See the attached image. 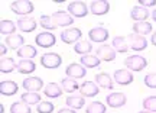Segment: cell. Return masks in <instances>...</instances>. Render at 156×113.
I'll use <instances>...</instances> for the list:
<instances>
[{"mask_svg":"<svg viewBox=\"0 0 156 113\" xmlns=\"http://www.w3.org/2000/svg\"><path fill=\"white\" fill-rule=\"evenodd\" d=\"M124 65L127 67L129 71H142L146 68L147 61H146V58L140 55H130L124 60Z\"/></svg>","mask_w":156,"mask_h":113,"instance_id":"6da1fadb","label":"cell"},{"mask_svg":"<svg viewBox=\"0 0 156 113\" xmlns=\"http://www.w3.org/2000/svg\"><path fill=\"white\" fill-rule=\"evenodd\" d=\"M10 9L16 15H29L34 12V3L29 0H16L10 5Z\"/></svg>","mask_w":156,"mask_h":113,"instance_id":"7a4b0ae2","label":"cell"},{"mask_svg":"<svg viewBox=\"0 0 156 113\" xmlns=\"http://www.w3.org/2000/svg\"><path fill=\"white\" fill-rule=\"evenodd\" d=\"M90 12V7L84 2H71L68 5V13L74 17H84Z\"/></svg>","mask_w":156,"mask_h":113,"instance_id":"3957f363","label":"cell"},{"mask_svg":"<svg viewBox=\"0 0 156 113\" xmlns=\"http://www.w3.org/2000/svg\"><path fill=\"white\" fill-rule=\"evenodd\" d=\"M61 62H62L61 55H58L55 52H48V54H44L41 56V64L45 68H58L61 65Z\"/></svg>","mask_w":156,"mask_h":113,"instance_id":"277c9868","label":"cell"},{"mask_svg":"<svg viewBox=\"0 0 156 113\" xmlns=\"http://www.w3.org/2000/svg\"><path fill=\"white\" fill-rule=\"evenodd\" d=\"M110 10V3L106 0H94L90 3V12L95 15V16H101V15H106Z\"/></svg>","mask_w":156,"mask_h":113,"instance_id":"5b68a950","label":"cell"},{"mask_svg":"<svg viewBox=\"0 0 156 113\" xmlns=\"http://www.w3.org/2000/svg\"><path fill=\"white\" fill-rule=\"evenodd\" d=\"M127 38H129V42H130V48H132L133 51H143V49H146L147 41H146V38L143 35L130 34Z\"/></svg>","mask_w":156,"mask_h":113,"instance_id":"8992f818","label":"cell"},{"mask_svg":"<svg viewBox=\"0 0 156 113\" xmlns=\"http://www.w3.org/2000/svg\"><path fill=\"white\" fill-rule=\"evenodd\" d=\"M55 36L54 34L51 32H41V34L36 35L35 38V42L38 44V46L41 48H49V46H54L55 45Z\"/></svg>","mask_w":156,"mask_h":113,"instance_id":"52a82bcc","label":"cell"},{"mask_svg":"<svg viewBox=\"0 0 156 113\" xmlns=\"http://www.w3.org/2000/svg\"><path fill=\"white\" fill-rule=\"evenodd\" d=\"M65 73H67L68 78H73V80H77V78H84L85 77V68L83 67V64H69L65 70Z\"/></svg>","mask_w":156,"mask_h":113,"instance_id":"ba28073f","label":"cell"},{"mask_svg":"<svg viewBox=\"0 0 156 113\" xmlns=\"http://www.w3.org/2000/svg\"><path fill=\"white\" fill-rule=\"evenodd\" d=\"M81 35H83V32L78 28H68L61 34V41L65 44H74L81 38Z\"/></svg>","mask_w":156,"mask_h":113,"instance_id":"9c48e42d","label":"cell"},{"mask_svg":"<svg viewBox=\"0 0 156 113\" xmlns=\"http://www.w3.org/2000/svg\"><path fill=\"white\" fill-rule=\"evenodd\" d=\"M133 74L132 71H129L127 68L126 70H117L114 73V80H116L117 84L120 86H127V84H132L133 83Z\"/></svg>","mask_w":156,"mask_h":113,"instance_id":"30bf717a","label":"cell"},{"mask_svg":"<svg viewBox=\"0 0 156 113\" xmlns=\"http://www.w3.org/2000/svg\"><path fill=\"white\" fill-rule=\"evenodd\" d=\"M51 17H52V20L56 26H68V25H73L74 22L73 16L67 12H55Z\"/></svg>","mask_w":156,"mask_h":113,"instance_id":"8fae6325","label":"cell"},{"mask_svg":"<svg viewBox=\"0 0 156 113\" xmlns=\"http://www.w3.org/2000/svg\"><path fill=\"white\" fill-rule=\"evenodd\" d=\"M106 102L110 108H122V106L126 104L127 97L123 93H112V94H108L106 97Z\"/></svg>","mask_w":156,"mask_h":113,"instance_id":"7c38bea8","label":"cell"},{"mask_svg":"<svg viewBox=\"0 0 156 113\" xmlns=\"http://www.w3.org/2000/svg\"><path fill=\"white\" fill-rule=\"evenodd\" d=\"M44 87V81L39 77H29V78L23 80V89L32 93H38L41 89Z\"/></svg>","mask_w":156,"mask_h":113,"instance_id":"4fadbf2b","label":"cell"},{"mask_svg":"<svg viewBox=\"0 0 156 113\" xmlns=\"http://www.w3.org/2000/svg\"><path fill=\"white\" fill-rule=\"evenodd\" d=\"M80 91L81 96L84 97H94L98 94V84H95L94 81H84L83 84L80 86Z\"/></svg>","mask_w":156,"mask_h":113,"instance_id":"5bb4252c","label":"cell"},{"mask_svg":"<svg viewBox=\"0 0 156 113\" xmlns=\"http://www.w3.org/2000/svg\"><path fill=\"white\" fill-rule=\"evenodd\" d=\"M88 36L93 42H98V44H101V42H106L107 41V38H108V31L104 29V28H101V26H98V28H93L88 32Z\"/></svg>","mask_w":156,"mask_h":113,"instance_id":"9a60e30c","label":"cell"},{"mask_svg":"<svg viewBox=\"0 0 156 113\" xmlns=\"http://www.w3.org/2000/svg\"><path fill=\"white\" fill-rule=\"evenodd\" d=\"M97 56L103 61H113L116 58V51L113 46L108 45H100L97 48Z\"/></svg>","mask_w":156,"mask_h":113,"instance_id":"2e32d148","label":"cell"},{"mask_svg":"<svg viewBox=\"0 0 156 113\" xmlns=\"http://www.w3.org/2000/svg\"><path fill=\"white\" fill-rule=\"evenodd\" d=\"M17 28L20 29L22 32H34L35 29H36V20H35L34 17H20L19 20H17Z\"/></svg>","mask_w":156,"mask_h":113,"instance_id":"e0dca14e","label":"cell"},{"mask_svg":"<svg viewBox=\"0 0 156 113\" xmlns=\"http://www.w3.org/2000/svg\"><path fill=\"white\" fill-rule=\"evenodd\" d=\"M130 16H132V19L136 20V22H146V19L149 17V10H147L146 7H143V6L137 5L132 9Z\"/></svg>","mask_w":156,"mask_h":113,"instance_id":"ac0fdd59","label":"cell"},{"mask_svg":"<svg viewBox=\"0 0 156 113\" xmlns=\"http://www.w3.org/2000/svg\"><path fill=\"white\" fill-rule=\"evenodd\" d=\"M5 44L7 48H10V49H19V48H22L23 44H25V39H23L22 35L19 34H13V35H9L7 38H6Z\"/></svg>","mask_w":156,"mask_h":113,"instance_id":"d6986e66","label":"cell"},{"mask_svg":"<svg viewBox=\"0 0 156 113\" xmlns=\"http://www.w3.org/2000/svg\"><path fill=\"white\" fill-rule=\"evenodd\" d=\"M65 103H67V106L69 109L77 110V109L84 108V103H85V100H84V96H78V94H69V96L67 97Z\"/></svg>","mask_w":156,"mask_h":113,"instance_id":"ffe728a7","label":"cell"},{"mask_svg":"<svg viewBox=\"0 0 156 113\" xmlns=\"http://www.w3.org/2000/svg\"><path fill=\"white\" fill-rule=\"evenodd\" d=\"M36 55H38V51L32 45H23L22 48L17 49V56H20L22 60H32Z\"/></svg>","mask_w":156,"mask_h":113,"instance_id":"44dd1931","label":"cell"},{"mask_svg":"<svg viewBox=\"0 0 156 113\" xmlns=\"http://www.w3.org/2000/svg\"><path fill=\"white\" fill-rule=\"evenodd\" d=\"M95 83L103 87V89H108V90H113V80L112 77L107 73H100L95 75Z\"/></svg>","mask_w":156,"mask_h":113,"instance_id":"7402d4cb","label":"cell"},{"mask_svg":"<svg viewBox=\"0 0 156 113\" xmlns=\"http://www.w3.org/2000/svg\"><path fill=\"white\" fill-rule=\"evenodd\" d=\"M17 71L22 74H30L35 71V68H36V65H35V62L32 61V60H20V61L17 62Z\"/></svg>","mask_w":156,"mask_h":113,"instance_id":"603a6c76","label":"cell"},{"mask_svg":"<svg viewBox=\"0 0 156 113\" xmlns=\"http://www.w3.org/2000/svg\"><path fill=\"white\" fill-rule=\"evenodd\" d=\"M62 91L61 90V87L56 84V83H49V84H46L45 86V96L46 97H49V99H56V97H59L62 94Z\"/></svg>","mask_w":156,"mask_h":113,"instance_id":"cb8c5ba5","label":"cell"},{"mask_svg":"<svg viewBox=\"0 0 156 113\" xmlns=\"http://www.w3.org/2000/svg\"><path fill=\"white\" fill-rule=\"evenodd\" d=\"M0 93L3 96H13L17 93V84L13 81H2L0 84Z\"/></svg>","mask_w":156,"mask_h":113,"instance_id":"d4e9b609","label":"cell"},{"mask_svg":"<svg viewBox=\"0 0 156 113\" xmlns=\"http://www.w3.org/2000/svg\"><path fill=\"white\" fill-rule=\"evenodd\" d=\"M152 32V25L149 22H134L133 25V34L137 35H147Z\"/></svg>","mask_w":156,"mask_h":113,"instance_id":"484cf974","label":"cell"},{"mask_svg":"<svg viewBox=\"0 0 156 113\" xmlns=\"http://www.w3.org/2000/svg\"><path fill=\"white\" fill-rule=\"evenodd\" d=\"M100 58L95 55H83L81 56V64L88 68H98L100 67Z\"/></svg>","mask_w":156,"mask_h":113,"instance_id":"4316f807","label":"cell"},{"mask_svg":"<svg viewBox=\"0 0 156 113\" xmlns=\"http://www.w3.org/2000/svg\"><path fill=\"white\" fill-rule=\"evenodd\" d=\"M16 26L17 25H15L12 20H9V19H3L2 23H0V32L7 35V36H9V35H13L15 32H16Z\"/></svg>","mask_w":156,"mask_h":113,"instance_id":"83f0119b","label":"cell"},{"mask_svg":"<svg viewBox=\"0 0 156 113\" xmlns=\"http://www.w3.org/2000/svg\"><path fill=\"white\" fill-rule=\"evenodd\" d=\"M113 48L116 52H127L129 45L126 44L124 36H114L113 38Z\"/></svg>","mask_w":156,"mask_h":113,"instance_id":"f1b7e54d","label":"cell"},{"mask_svg":"<svg viewBox=\"0 0 156 113\" xmlns=\"http://www.w3.org/2000/svg\"><path fill=\"white\" fill-rule=\"evenodd\" d=\"M15 67H17V64L15 62L13 58H9V56L2 58V62H0V71L2 73H10V71L15 70Z\"/></svg>","mask_w":156,"mask_h":113,"instance_id":"f546056e","label":"cell"},{"mask_svg":"<svg viewBox=\"0 0 156 113\" xmlns=\"http://www.w3.org/2000/svg\"><path fill=\"white\" fill-rule=\"evenodd\" d=\"M91 49H93V45L90 44L88 41H81V42L75 44V46H74V51L80 54V55H88Z\"/></svg>","mask_w":156,"mask_h":113,"instance_id":"4dcf8cb0","label":"cell"},{"mask_svg":"<svg viewBox=\"0 0 156 113\" xmlns=\"http://www.w3.org/2000/svg\"><path fill=\"white\" fill-rule=\"evenodd\" d=\"M61 86H62V90L67 91V93H74V91H77L80 89L78 83L73 78H64L61 81Z\"/></svg>","mask_w":156,"mask_h":113,"instance_id":"1f68e13d","label":"cell"},{"mask_svg":"<svg viewBox=\"0 0 156 113\" xmlns=\"http://www.w3.org/2000/svg\"><path fill=\"white\" fill-rule=\"evenodd\" d=\"M20 102H25L28 104H36V103H41V96L39 93H32V91H26L23 93L22 97H20Z\"/></svg>","mask_w":156,"mask_h":113,"instance_id":"d6a6232c","label":"cell"},{"mask_svg":"<svg viewBox=\"0 0 156 113\" xmlns=\"http://www.w3.org/2000/svg\"><path fill=\"white\" fill-rule=\"evenodd\" d=\"M10 113H32L30 106L25 102H16L10 106Z\"/></svg>","mask_w":156,"mask_h":113,"instance_id":"836d02e7","label":"cell"},{"mask_svg":"<svg viewBox=\"0 0 156 113\" xmlns=\"http://www.w3.org/2000/svg\"><path fill=\"white\" fill-rule=\"evenodd\" d=\"M85 113H106V104L101 102H93L85 108Z\"/></svg>","mask_w":156,"mask_h":113,"instance_id":"e575fe53","label":"cell"},{"mask_svg":"<svg viewBox=\"0 0 156 113\" xmlns=\"http://www.w3.org/2000/svg\"><path fill=\"white\" fill-rule=\"evenodd\" d=\"M39 23H41V26H42V28H44V29H48V31H52V29L58 28L55 23H54L52 17H51V16H46V15L41 16V19H39Z\"/></svg>","mask_w":156,"mask_h":113,"instance_id":"d590c367","label":"cell"},{"mask_svg":"<svg viewBox=\"0 0 156 113\" xmlns=\"http://www.w3.org/2000/svg\"><path fill=\"white\" fill-rule=\"evenodd\" d=\"M143 108L147 112L156 113V96H151V97H146L143 100Z\"/></svg>","mask_w":156,"mask_h":113,"instance_id":"8d00e7d4","label":"cell"},{"mask_svg":"<svg viewBox=\"0 0 156 113\" xmlns=\"http://www.w3.org/2000/svg\"><path fill=\"white\" fill-rule=\"evenodd\" d=\"M36 112L38 113H52L54 112V104L51 102H41V103H38Z\"/></svg>","mask_w":156,"mask_h":113,"instance_id":"74e56055","label":"cell"},{"mask_svg":"<svg viewBox=\"0 0 156 113\" xmlns=\"http://www.w3.org/2000/svg\"><path fill=\"white\" fill-rule=\"evenodd\" d=\"M145 84L149 89H156V74H147L145 77Z\"/></svg>","mask_w":156,"mask_h":113,"instance_id":"f35d334b","label":"cell"},{"mask_svg":"<svg viewBox=\"0 0 156 113\" xmlns=\"http://www.w3.org/2000/svg\"><path fill=\"white\" fill-rule=\"evenodd\" d=\"M156 5V0H139V6L143 7H152Z\"/></svg>","mask_w":156,"mask_h":113,"instance_id":"ab89813d","label":"cell"},{"mask_svg":"<svg viewBox=\"0 0 156 113\" xmlns=\"http://www.w3.org/2000/svg\"><path fill=\"white\" fill-rule=\"evenodd\" d=\"M6 52H7V46H6L5 44H2V46H0V54H2V56L6 55Z\"/></svg>","mask_w":156,"mask_h":113,"instance_id":"60d3db41","label":"cell"},{"mask_svg":"<svg viewBox=\"0 0 156 113\" xmlns=\"http://www.w3.org/2000/svg\"><path fill=\"white\" fill-rule=\"evenodd\" d=\"M58 113H75V110H73V109H61Z\"/></svg>","mask_w":156,"mask_h":113,"instance_id":"b9f144b4","label":"cell"},{"mask_svg":"<svg viewBox=\"0 0 156 113\" xmlns=\"http://www.w3.org/2000/svg\"><path fill=\"white\" fill-rule=\"evenodd\" d=\"M151 41H152V44H153V45L156 46V32H153V35H152Z\"/></svg>","mask_w":156,"mask_h":113,"instance_id":"7bdbcfd3","label":"cell"},{"mask_svg":"<svg viewBox=\"0 0 156 113\" xmlns=\"http://www.w3.org/2000/svg\"><path fill=\"white\" fill-rule=\"evenodd\" d=\"M152 17H153V20L156 22V9H155L153 12H152Z\"/></svg>","mask_w":156,"mask_h":113,"instance_id":"ee69618b","label":"cell"},{"mask_svg":"<svg viewBox=\"0 0 156 113\" xmlns=\"http://www.w3.org/2000/svg\"><path fill=\"white\" fill-rule=\"evenodd\" d=\"M0 113H5V106H3V104L0 106Z\"/></svg>","mask_w":156,"mask_h":113,"instance_id":"f6af8a7d","label":"cell"},{"mask_svg":"<svg viewBox=\"0 0 156 113\" xmlns=\"http://www.w3.org/2000/svg\"><path fill=\"white\" fill-rule=\"evenodd\" d=\"M139 113H152V112H147V110H143V112H139Z\"/></svg>","mask_w":156,"mask_h":113,"instance_id":"bcb514c9","label":"cell"}]
</instances>
